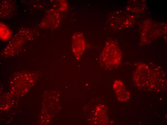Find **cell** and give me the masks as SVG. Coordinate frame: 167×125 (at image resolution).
<instances>
[{
    "instance_id": "6da1fadb",
    "label": "cell",
    "mask_w": 167,
    "mask_h": 125,
    "mask_svg": "<svg viewBox=\"0 0 167 125\" xmlns=\"http://www.w3.org/2000/svg\"><path fill=\"white\" fill-rule=\"evenodd\" d=\"M72 49L77 59H79L85 48V41L83 36L76 33L72 37Z\"/></svg>"
},
{
    "instance_id": "7a4b0ae2",
    "label": "cell",
    "mask_w": 167,
    "mask_h": 125,
    "mask_svg": "<svg viewBox=\"0 0 167 125\" xmlns=\"http://www.w3.org/2000/svg\"><path fill=\"white\" fill-rule=\"evenodd\" d=\"M113 88L118 100L121 101H125L128 99L129 93L121 81H115L113 85Z\"/></svg>"
},
{
    "instance_id": "3957f363",
    "label": "cell",
    "mask_w": 167,
    "mask_h": 125,
    "mask_svg": "<svg viewBox=\"0 0 167 125\" xmlns=\"http://www.w3.org/2000/svg\"><path fill=\"white\" fill-rule=\"evenodd\" d=\"M61 2L60 3V9L61 11H65L67 9V4L65 0L61 1Z\"/></svg>"
}]
</instances>
